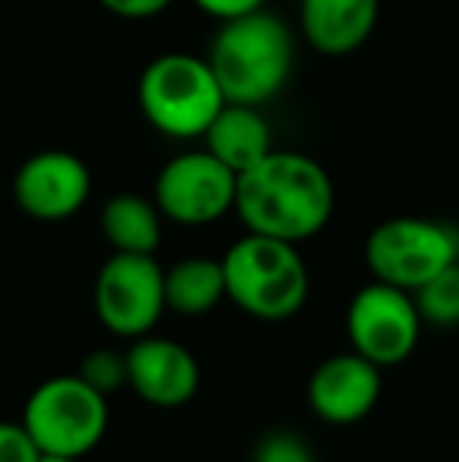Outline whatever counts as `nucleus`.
<instances>
[{
  "label": "nucleus",
  "instance_id": "f257e3e1",
  "mask_svg": "<svg viewBox=\"0 0 459 462\" xmlns=\"http://www.w3.org/2000/svg\"><path fill=\"white\" fill-rule=\"evenodd\" d=\"M334 180L315 158L299 152H274L236 177V217L245 233L306 243L334 217Z\"/></svg>",
  "mask_w": 459,
  "mask_h": 462
},
{
  "label": "nucleus",
  "instance_id": "f03ea898",
  "mask_svg": "<svg viewBox=\"0 0 459 462\" xmlns=\"http://www.w3.org/2000/svg\"><path fill=\"white\" fill-rule=\"evenodd\" d=\"M205 57L227 101L262 107L287 88L296 42L283 19L268 10H255L221 23Z\"/></svg>",
  "mask_w": 459,
  "mask_h": 462
},
{
  "label": "nucleus",
  "instance_id": "7ed1b4c3",
  "mask_svg": "<svg viewBox=\"0 0 459 462\" xmlns=\"http://www.w3.org/2000/svg\"><path fill=\"white\" fill-rule=\"evenodd\" d=\"M227 299L255 321H289L308 302V264L299 245L245 233L221 258Z\"/></svg>",
  "mask_w": 459,
  "mask_h": 462
},
{
  "label": "nucleus",
  "instance_id": "20e7f679",
  "mask_svg": "<svg viewBox=\"0 0 459 462\" xmlns=\"http://www.w3.org/2000/svg\"><path fill=\"white\" fill-rule=\"evenodd\" d=\"M135 95L148 126L177 142L202 139L217 110L227 104L208 57L189 51L154 57L142 69Z\"/></svg>",
  "mask_w": 459,
  "mask_h": 462
},
{
  "label": "nucleus",
  "instance_id": "39448f33",
  "mask_svg": "<svg viewBox=\"0 0 459 462\" xmlns=\"http://www.w3.org/2000/svg\"><path fill=\"white\" fill-rule=\"evenodd\" d=\"M19 421L41 453L82 459L105 440L111 409L79 374H57L32 390Z\"/></svg>",
  "mask_w": 459,
  "mask_h": 462
},
{
  "label": "nucleus",
  "instance_id": "423d86ee",
  "mask_svg": "<svg viewBox=\"0 0 459 462\" xmlns=\"http://www.w3.org/2000/svg\"><path fill=\"white\" fill-rule=\"evenodd\" d=\"M459 262V226L435 217H390L365 239L372 280L416 292L435 274Z\"/></svg>",
  "mask_w": 459,
  "mask_h": 462
},
{
  "label": "nucleus",
  "instance_id": "0eeeda50",
  "mask_svg": "<svg viewBox=\"0 0 459 462\" xmlns=\"http://www.w3.org/2000/svg\"><path fill=\"white\" fill-rule=\"evenodd\" d=\"M92 302L101 328L123 340H139L167 311L164 268L154 255L114 252L95 277Z\"/></svg>",
  "mask_w": 459,
  "mask_h": 462
},
{
  "label": "nucleus",
  "instance_id": "6e6552de",
  "mask_svg": "<svg viewBox=\"0 0 459 462\" xmlns=\"http://www.w3.org/2000/svg\"><path fill=\"white\" fill-rule=\"evenodd\" d=\"M422 315L412 292L372 280L346 305V340L362 359L381 371L406 362L422 337Z\"/></svg>",
  "mask_w": 459,
  "mask_h": 462
},
{
  "label": "nucleus",
  "instance_id": "1a4fd4ad",
  "mask_svg": "<svg viewBox=\"0 0 459 462\" xmlns=\"http://www.w3.org/2000/svg\"><path fill=\"white\" fill-rule=\"evenodd\" d=\"M154 205L179 226L217 224L236 205V173L205 148L177 154L154 180Z\"/></svg>",
  "mask_w": 459,
  "mask_h": 462
},
{
  "label": "nucleus",
  "instance_id": "9d476101",
  "mask_svg": "<svg viewBox=\"0 0 459 462\" xmlns=\"http://www.w3.org/2000/svg\"><path fill=\"white\" fill-rule=\"evenodd\" d=\"M92 195L88 164L73 152L48 148L19 164L13 177V201L32 220L60 224L79 214Z\"/></svg>",
  "mask_w": 459,
  "mask_h": 462
},
{
  "label": "nucleus",
  "instance_id": "9b49d317",
  "mask_svg": "<svg viewBox=\"0 0 459 462\" xmlns=\"http://www.w3.org/2000/svg\"><path fill=\"white\" fill-rule=\"evenodd\" d=\"M202 368L177 340L145 334L126 349V387L154 409L186 406L198 393Z\"/></svg>",
  "mask_w": 459,
  "mask_h": 462
},
{
  "label": "nucleus",
  "instance_id": "f8f14e48",
  "mask_svg": "<svg viewBox=\"0 0 459 462\" xmlns=\"http://www.w3.org/2000/svg\"><path fill=\"white\" fill-rule=\"evenodd\" d=\"M384 390V377L374 362L362 359L359 353L327 356L308 377V406L325 425L349 428L374 412Z\"/></svg>",
  "mask_w": 459,
  "mask_h": 462
},
{
  "label": "nucleus",
  "instance_id": "ddd939ff",
  "mask_svg": "<svg viewBox=\"0 0 459 462\" xmlns=\"http://www.w3.org/2000/svg\"><path fill=\"white\" fill-rule=\"evenodd\" d=\"M378 16L381 0H302L299 29L312 51L346 57L372 38Z\"/></svg>",
  "mask_w": 459,
  "mask_h": 462
},
{
  "label": "nucleus",
  "instance_id": "4468645a",
  "mask_svg": "<svg viewBox=\"0 0 459 462\" xmlns=\"http://www.w3.org/2000/svg\"><path fill=\"white\" fill-rule=\"evenodd\" d=\"M202 139H205V152H211L221 164H227L236 177L274 152L271 126L255 104L227 101L217 110V116L205 129Z\"/></svg>",
  "mask_w": 459,
  "mask_h": 462
},
{
  "label": "nucleus",
  "instance_id": "2eb2a0df",
  "mask_svg": "<svg viewBox=\"0 0 459 462\" xmlns=\"http://www.w3.org/2000/svg\"><path fill=\"white\" fill-rule=\"evenodd\" d=\"M101 233L114 252L129 255H154L164 236V214L154 199L135 192L111 195L101 208Z\"/></svg>",
  "mask_w": 459,
  "mask_h": 462
},
{
  "label": "nucleus",
  "instance_id": "dca6fc26",
  "mask_svg": "<svg viewBox=\"0 0 459 462\" xmlns=\"http://www.w3.org/2000/svg\"><path fill=\"white\" fill-rule=\"evenodd\" d=\"M164 296L167 311L183 318H202L215 311L227 299V280H224L221 258H183L164 271Z\"/></svg>",
  "mask_w": 459,
  "mask_h": 462
},
{
  "label": "nucleus",
  "instance_id": "f3484780",
  "mask_svg": "<svg viewBox=\"0 0 459 462\" xmlns=\"http://www.w3.org/2000/svg\"><path fill=\"white\" fill-rule=\"evenodd\" d=\"M412 299H416L422 324H431V328L441 330L459 328V262L418 286L412 292Z\"/></svg>",
  "mask_w": 459,
  "mask_h": 462
},
{
  "label": "nucleus",
  "instance_id": "a211bd4d",
  "mask_svg": "<svg viewBox=\"0 0 459 462\" xmlns=\"http://www.w3.org/2000/svg\"><path fill=\"white\" fill-rule=\"evenodd\" d=\"M76 374L98 390L101 396H111L120 387H126V353H114V349H92L82 359Z\"/></svg>",
  "mask_w": 459,
  "mask_h": 462
},
{
  "label": "nucleus",
  "instance_id": "6ab92c4d",
  "mask_svg": "<svg viewBox=\"0 0 459 462\" xmlns=\"http://www.w3.org/2000/svg\"><path fill=\"white\" fill-rule=\"evenodd\" d=\"M252 462H315V450L302 434L277 428L258 438L252 447Z\"/></svg>",
  "mask_w": 459,
  "mask_h": 462
},
{
  "label": "nucleus",
  "instance_id": "aec40b11",
  "mask_svg": "<svg viewBox=\"0 0 459 462\" xmlns=\"http://www.w3.org/2000/svg\"><path fill=\"white\" fill-rule=\"evenodd\" d=\"M41 450L23 421H0V462H38Z\"/></svg>",
  "mask_w": 459,
  "mask_h": 462
},
{
  "label": "nucleus",
  "instance_id": "412c9836",
  "mask_svg": "<svg viewBox=\"0 0 459 462\" xmlns=\"http://www.w3.org/2000/svg\"><path fill=\"white\" fill-rule=\"evenodd\" d=\"M98 4L120 19H151L161 16L173 0H98Z\"/></svg>",
  "mask_w": 459,
  "mask_h": 462
},
{
  "label": "nucleus",
  "instance_id": "4be33fe9",
  "mask_svg": "<svg viewBox=\"0 0 459 462\" xmlns=\"http://www.w3.org/2000/svg\"><path fill=\"white\" fill-rule=\"evenodd\" d=\"M196 10H202L205 16L211 19H236V16H245V13H255V10H264V0H192Z\"/></svg>",
  "mask_w": 459,
  "mask_h": 462
},
{
  "label": "nucleus",
  "instance_id": "5701e85b",
  "mask_svg": "<svg viewBox=\"0 0 459 462\" xmlns=\"http://www.w3.org/2000/svg\"><path fill=\"white\" fill-rule=\"evenodd\" d=\"M38 462H82V459H73V457H54V453H41Z\"/></svg>",
  "mask_w": 459,
  "mask_h": 462
}]
</instances>
